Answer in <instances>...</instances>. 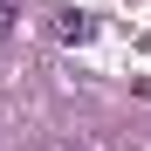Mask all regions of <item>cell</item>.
<instances>
[{"label":"cell","mask_w":151,"mask_h":151,"mask_svg":"<svg viewBox=\"0 0 151 151\" xmlns=\"http://www.w3.org/2000/svg\"><path fill=\"white\" fill-rule=\"evenodd\" d=\"M89 35H96V14H83V7H62L55 14V41H76V48H83Z\"/></svg>","instance_id":"1"},{"label":"cell","mask_w":151,"mask_h":151,"mask_svg":"<svg viewBox=\"0 0 151 151\" xmlns=\"http://www.w3.org/2000/svg\"><path fill=\"white\" fill-rule=\"evenodd\" d=\"M14 21H21V0H0V35H7Z\"/></svg>","instance_id":"2"}]
</instances>
